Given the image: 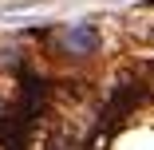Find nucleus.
<instances>
[{
    "mask_svg": "<svg viewBox=\"0 0 154 150\" xmlns=\"http://www.w3.org/2000/svg\"><path fill=\"white\" fill-rule=\"evenodd\" d=\"M59 44H63L71 55H87V51L99 47V32H95L91 24H71V28L59 32Z\"/></svg>",
    "mask_w": 154,
    "mask_h": 150,
    "instance_id": "nucleus-1",
    "label": "nucleus"
}]
</instances>
